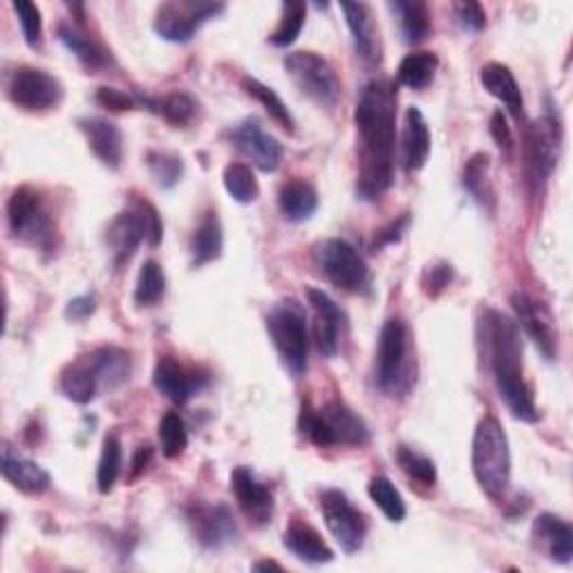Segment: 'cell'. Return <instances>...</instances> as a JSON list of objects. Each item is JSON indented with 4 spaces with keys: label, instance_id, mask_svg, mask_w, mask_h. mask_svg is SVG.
Listing matches in <instances>:
<instances>
[{
    "label": "cell",
    "instance_id": "cell-1",
    "mask_svg": "<svg viewBox=\"0 0 573 573\" xmlns=\"http://www.w3.org/2000/svg\"><path fill=\"white\" fill-rule=\"evenodd\" d=\"M354 124L359 133L357 196L374 202L395 182L397 88L388 79L370 82L357 101Z\"/></svg>",
    "mask_w": 573,
    "mask_h": 573
},
{
    "label": "cell",
    "instance_id": "cell-2",
    "mask_svg": "<svg viewBox=\"0 0 573 573\" xmlns=\"http://www.w3.org/2000/svg\"><path fill=\"white\" fill-rule=\"evenodd\" d=\"M479 342L493 374L495 390L520 422H538V406L524 378V350L518 323L498 310H484L479 321Z\"/></svg>",
    "mask_w": 573,
    "mask_h": 573
},
{
    "label": "cell",
    "instance_id": "cell-3",
    "mask_svg": "<svg viewBox=\"0 0 573 573\" xmlns=\"http://www.w3.org/2000/svg\"><path fill=\"white\" fill-rule=\"evenodd\" d=\"M471 466L484 493L500 500L511 484V446L505 426L495 416H484L475 428Z\"/></svg>",
    "mask_w": 573,
    "mask_h": 573
},
{
    "label": "cell",
    "instance_id": "cell-4",
    "mask_svg": "<svg viewBox=\"0 0 573 573\" xmlns=\"http://www.w3.org/2000/svg\"><path fill=\"white\" fill-rule=\"evenodd\" d=\"M374 381L390 399L406 397L414 386V376H410V332L401 319H388L381 327Z\"/></svg>",
    "mask_w": 573,
    "mask_h": 573
},
{
    "label": "cell",
    "instance_id": "cell-5",
    "mask_svg": "<svg viewBox=\"0 0 573 573\" xmlns=\"http://www.w3.org/2000/svg\"><path fill=\"white\" fill-rule=\"evenodd\" d=\"M300 431L308 435L316 446H365L370 441L368 424L350 406L334 399L323 408L312 410L310 406L302 408L300 414Z\"/></svg>",
    "mask_w": 573,
    "mask_h": 573
},
{
    "label": "cell",
    "instance_id": "cell-6",
    "mask_svg": "<svg viewBox=\"0 0 573 573\" xmlns=\"http://www.w3.org/2000/svg\"><path fill=\"white\" fill-rule=\"evenodd\" d=\"M266 332L272 336L274 348L283 365L294 374L302 376L308 372L310 361V334L308 314L296 298H285L276 302L266 314Z\"/></svg>",
    "mask_w": 573,
    "mask_h": 573
},
{
    "label": "cell",
    "instance_id": "cell-7",
    "mask_svg": "<svg viewBox=\"0 0 573 573\" xmlns=\"http://www.w3.org/2000/svg\"><path fill=\"white\" fill-rule=\"evenodd\" d=\"M164 238V224L158 209L146 200H135L126 211L114 217L105 232L114 266L133 258L141 242L158 247Z\"/></svg>",
    "mask_w": 573,
    "mask_h": 573
},
{
    "label": "cell",
    "instance_id": "cell-8",
    "mask_svg": "<svg viewBox=\"0 0 573 573\" xmlns=\"http://www.w3.org/2000/svg\"><path fill=\"white\" fill-rule=\"evenodd\" d=\"M314 262L325 278L348 294H363L370 287V270L363 256L346 240H323L314 247Z\"/></svg>",
    "mask_w": 573,
    "mask_h": 573
},
{
    "label": "cell",
    "instance_id": "cell-9",
    "mask_svg": "<svg viewBox=\"0 0 573 573\" xmlns=\"http://www.w3.org/2000/svg\"><path fill=\"white\" fill-rule=\"evenodd\" d=\"M283 65L294 86L304 97H310L323 108H334L338 103L340 82L327 59L316 52H291L285 57Z\"/></svg>",
    "mask_w": 573,
    "mask_h": 573
},
{
    "label": "cell",
    "instance_id": "cell-10",
    "mask_svg": "<svg viewBox=\"0 0 573 573\" xmlns=\"http://www.w3.org/2000/svg\"><path fill=\"white\" fill-rule=\"evenodd\" d=\"M8 224L14 238L36 245L38 249H52L54 226L43 209V200L32 186H18L8 202Z\"/></svg>",
    "mask_w": 573,
    "mask_h": 573
},
{
    "label": "cell",
    "instance_id": "cell-11",
    "mask_svg": "<svg viewBox=\"0 0 573 573\" xmlns=\"http://www.w3.org/2000/svg\"><path fill=\"white\" fill-rule=\"evenodd\" d=\"M562 133L553 114H545L538 122L528 124L524 137V169L533 190H540L551 177L560 158Z\"/></svg>",
    "mask_w": 573,
    "mask_h": 573
},
{
    "label": "cell",
    "instance_id": "cell-12",
    "mask_svg": "<svg viewBox=\"0 0 573 573\" xmlns=\"http://www.w3.org/2000/svg\"><path fill=\"white\" fill-rule=\"evenodd\" d=\"M8 99L25 112H48L61 105L65 97L63 84L54 74L38 67H16L5 84Z\"/></svg>",
    "mask_w": 573,
    "mask_h": 573
},
{
    "label": "cell",
    "instance_id": "cell-13",
    "mask_svg": "<svg viewBox=\"0 0 573 573\" xmlns=\"http://www.w3.org/2000/svg\"><path fill=\"white\" fill-rule=\"evenodd\" d=\"M321 513L334 540L346 553H357L363 549L368 538V520L350 502V498L338 488L321 490Z\"/></svg>",
    "mask_w": 573,
    "mask_h": 573
},
{
    "label": "cell",
    "instance_id": "cell-14",
    "mask_svg": "<svg viewBox=\"0 0 573 573\" xmlns=\"http://www.w3.org/2000/svg\"><path fill=\"white\" fill-rule=\"evenodd\" d=\"M222 12V3H198V0L164 3L160 5L152 27L169 43H188L207 21L220 16Z\"/></svg>",
    "mask_w": 573,
    "mask_h": 573
},
{
    "label": "cell",
    "instance_id": "cell-15",
    "mask_svg": "<svg viewBox=\"0 0 573 573\" xmlns=\"http://www.w3.org/2000/svg\"><path fill=\"white\" fill-rule=\"evenodd\" d=\"M511 304L520 327L536 342V348L543 352V357L547 361H553L558 357V329L549 310L543 302L526 294H513Z\"/></svg>",
    "mask_w": 573,
    "mask_h": 573
},
{
    "label": "cell",
    "instance_id": "cell-16",
    "mask_svg": "<svg viewBox=\"0 0 573 573\" xmlns=\"http://www.w3.org/2000/svg\"><path fill=\"white\" fill-rule=\"evenodd\" d=\"M232 141L262 173H274L283 160V144L266 133L256 117H247L232 130Z\"/></svg>",
    "mask_w": 573,
    "mask_h": 573
},
{
    "label": "cell",
    "instance_id": "cell-17",
    "mask_svg": "<svg viewBox=\"0 0 573 573\" xmlns=\"http://www.w3.org/2000/svg\"><path fill=\"white\" fill-rule=\"evenodd\" d=\"M188 522L194 526L196 540L204 549H222L236 543L238 524L224 505H196L188 511Z\"/></svg>",
    "mask_w": 573,
    "mask_h": 573
},
{
    "label": "cell",
    "instance_id": "cell-18",
    "mask_svg": "<svg viewBox=\"0 0 573 573\" xmlns=\"http://www.w3.org/2000/svg\"><path fill=\"white\" fill-rule=\"evenodd\" d=\"M308 298H310V304L316 312V319H314L316 346H319L323 357L334 359L338 354V348H340V329L348 321L346 312H342L340 304H336V300L329 294H325L323 289L310 287Z\"/></svg>",
    "mask_w": 573,
    "mask_h": 573
},
{
    "label": "cell",
    "instance_id": "cell-19",
    "mask_svg": "<svg viewBox=\"0 0 573 573\" xmlns=\"http://www.w3.org/2000/svg\"><path fill=\"white\" fill-rule=\"evenodd\" d=\"M152 384L169 401L184 406L207 386V376H200L196 370L182 365L173 357H162L155 365V372H152Z\"/></svg>",
    "mask_w": 573,
    "mask_h": 573
},
{
    "label": "cell",
    "instance_id": "cell-20",
    "mask_svg": "<svg viewBox=\"0 0 573 573\" xmlns=\"http://www.w3.org/2000/svg\"><path fill=\"white\" fill-rule=\"evenodd\" d=\"M232 490L242 513L258 526L270 524L274 518V495L266 488L251 469L238 466L232 473Z\"/></svg>",
    "mask_w": 573,
    "mask_h": 573
},
{
    "label": "cell",
    "instance_id": "cell-21",
    "mask_svg": "<svg viewBox=\"0 0 573 573\" xmlns=\"http://www.w3.org/2000/svg\"><path fill=\"white\" fill-rule=\"evenodd\" d=\"M79 128L86 135L95 158L103 166L117 171L124 158V137L117 124H112L101 117H84L79 120Z\"/></svg>",
    "mask_w": 573,
    "mask_h": 573
},
{
    "label": "cell",
    "instance_id": "cell-22",
    "mask_svg": "<svg viewBox=\"0 0 573 573\" xmlns=\"http://www.w3.org/2000/svg\"><path fill=\"white\" fill-rule=\"evenodd\" d=\"M403 166L408 173L422 171L431 158V128L424 112L416 105L406 110L403 124Z\"/></svg>",
    "mask_w": 573,
    "mask_h": 573
},
{
    "label": "cell",
    "instance_id": "cell-23",
    "mask_svg": "<svg viewBox=\"0 0 573 573\" xmlns=\"http://www.w3.org/2000/svg\"><path fill=\"white\" fill-rule=\"evenodd\" d=\"M533 538L558 564H569L573 558V528L558 515L543 513L533 522Z\"/></svg>",
    "mask_w": 573,
    "mask_h": 573
},
{
    "label": "cell",
    "instance_id": "cell-24",
    "mask_svg": "<svg viewBox=\"0 0 573 573\" xmlns=\"http://www.w3.org/2000/svg\"><path fill=\"white\" fill-rule=\"evenodd\" d=\"M82 359L92 370L101 393L117 390L130 376V357L120 348H99Z\"/></svg>",
    "mask_w": 573,
    "mask_h": 573
},
{
    "label": "cell",
    "instance_id": "cell-25",
    "mask_svg": "<svg viewBox=\"0 0 573 573\" xmlns=\"http://www.w3.org/2000/svg\"><path fill=\"white\" fill-rule=\"evenodd\" d=\"M0 471H3V477L14 488L27 495H41L52 484V477L43 466H38L36 462L27 460V457L14 452L10 446L3 448V466H0Z\"/></svg>",
    "mask_w": 573,
    "mask_h": 573
},
{
    "label": "cell",
    "instance_id": "cell-26",
    "mask_svg": "<svg viewBox=\"0 0 573 573\" xmlns=\"http://www.w3.org/2000/svg\"><path fill=\"white\" fill-rule=\"evenodd\" d=\"M283 545L291 556L308 564H327L334 560V551L327 547L321 533L308 522H291L285 531Z\"/></svg>",
    "mask_w": 573,
    "mask_h": 573
},
{
    "label": "cell",
    "instance_id": "cell-27",
    "mask_svg": "<svg viewBox=\"0 0 573 573\" xmlns=\"http://www.w3.org/2000/svg\"><path fill=\"white\" fill-rule=\"evenodd\" d=\"M479 79L484 90H488V95H493L498 101H502L513 117H524V99H522V90L515 82V76L511 72L509 65L498 63V61H490L479 70Z\"/></svg>",
    "mask_w": 573,
    "mask_h": 573
},
{
    "label": "cell",
    "instance_id": "cell-28",
    "mask_svg": "<svg viewBox=\"0 0 573 573\" xmlns=\"http://www.w3.org/2000/svg\"><path fill=\"white\" fill-rule=\"evenodd\" d=\"M342 14H346L348 27L354 38V50L365 63H378V27L374 25L372 12L365 3H342Z\"/></svg>",
    "mask_w": 573,
    "mask_h": 573
},
{
    "label": "cell",
    "instance_id": "cell-29",
    "mask_svg": "<svg viewBox=\"0 0 573 573\" xmlns=\"http://www.w3.org/2000/svg\"><path fill=\"white\" fill-rule=\"evenodd\" d=\"M278 207L285 220L300 224L314 217L319 211V194L316 188L304 182V179H289L283 184L281 194H278Z\"/></svg>",
    "mask_w": 573,
    "mask_h": 573
},
{
    "label": "cell",
    "instance_id": "cell-30",
    "mask_svg": "<svg viewBox=\"0 0 573 573\" xmlns=\"http://www.w3.org/2000/svg\"><path fill=\"white\" fill-rule=\"evenodd\" d=\"M57 36H59V41L65 46V50L79 59L88 70H101L110 65L108 50L101 43H97L90 34L82 32L76 25L61 23L57 27Z\"/></svg>",
    "mask_w": 573,
    "mask_h": 573
},
{
    "label": "cell",
    "instance_id": "cell-31",
    "mask_svg": "<svg viewBox=\"0 0 573 573\" xmlns=\"http://www.w3.org/2000/svg\"><path fill=\"white\" fill-rule=\"evenodd\" d=\"M388 10L397 16L401 36L408 46L422 43L431 34V10L422 0H395Z\"/></svg>",
    "mask_w": 573,
    "mask_h": 573
},
{
    "label": "cell",
    "instance_id": "cell-32",
    "mask_svg": "<svg viewBox=\"0 0 573 573\" xmlns=\"http://www.w3.org/2000/svg\"><path fill=\"white\" fill-rule=\"evenodd\" d=\"M462 184L466 194L482 207L484 211H495V188L490 179V158L486 152H475V155L466 162Z\"/></svg>",
    "mask_w": 573,
    "mask_h": 573
},
{
    "label": "cell",
    "instance_id": "cell-33",
    "mask_svg": "<svg viewBox=\"0 0 573 573\" xmlns=\"http://www.w3.org/2000/svg\"><path fill=\"white\" fill-rule=\"evenodd\" d=\"M59 388L65 399H70L72 403H79V406H86L101 395V388L97 384L92 370L86 365L82 357L61 372Z\"/></svg>",
    "mask_w": 573,
    "mask_h": 573
},
{
    "label": "cell",
    "instance_id": "cell-34",
    "mask_svg": "<svg viewBox=\"0 0 573 573\" xmlns=\"http://www.w3.org/2000/svg\"><path fill=\"white\" fill-rule=\"evenodd\" d=\"M224 247V236H222V224L217 213L209 211L198 228L194 232V238H190V260H194V266H204L222 256Z\"/></svg>",
    "mask_w": 573,
    "mask_h": 573
},
{
    "label": "cell",
    "instance_id": "cell-35",
    "mask_svg": "<svg viewBox=\"0 0 573 573\" xmlns=\"http://www.w3.org/2000/svg\"><path fill=\"white\" fill-rule=\"evenodd\" d=\"M137 101L139 105L158 112L160 117H164L173 126L190 124L198 112V103L184 92H171L166 97H137Z\"/></svg>",
    "mask_w": 573,
    "mask_h": 573
},
{
    "label": "cell",
    "instance_id": "cell-36",
    "mask_svg": "<svg viewBox=\"0 0 573 573\" xmlns=\"http://www.w3.org/2000/svg\"><path fill=\"white\" fill-rule=\"evenodd\" d=\"M439 67V59L433 52H412L399 63L397 79L410 90H424L433 84Z\"/></svg>",
    "mask_w": 573,
    "mask_h": 573
},
{
    "label": "cell",
    "instance_id": "cell-37",
    "mask_svg": "<svg viewBox=\"0 0 573 573\" xmlns=\"http://www.w3.org/2000/svg\"><path fill=\"white\" fill-rule=\"evenodd\" d=\"M242 88L249 97H253L258 103H262V108L270 112V117L281 126L285 128L287 133H294V117H291V112L289 108L285 105V101L276 95V90H272L270 86H264L260 84L258 79H253V76H245L242 79Z\"/></svg>",
    "mask_w": 573,
    "mask_h": 573
},
{
    "label": "cell",
    "instance_id": "cell-38",
    "mask_svg": "<svg viewBox=\"0 0 573 573\" xmlns=\"http://www.w3.org/2000/svg\"><path fill=\"white\" fill-rule=\"evenodd\" d=\"M222 182H224L226 194L232 196L238 204H251L260 196V186H258V179H256L251 166H247L242 162L228 164L222 173Z\"/></svg>",
    "mask_w": 573,
    "mask_h": 573
},
{
    "label": "cell",
    "instance_id": "cell-39",
    "mask_svg": "<svg viewBox=\"0 0 573 573\" xmlns=\"http://www.w3.org/2000/svg\"><path fill=\"white\" fill-rule=\"evenodd\" d=\"M368 493H370V498L372 502L381 509V513H384L390 522L399 524L406 520V502L401 498V493L397 490V486L384 477V475H378V477H372L370 484H368Z\"/></svg>",
    "mask_w": 573,
    "mask_h": 573
},
{
    "label": "cell",
    "instance_id": "cell-40",
    "mask_svg": "<svg viewBox=\"0 0 573 573\" xmlns=\"http://www.w3.org/2000/svg\"><path fill=\"white\" fill-rule=\"evenodd\" d=\"M164 291H166V276H164L162 264L155 260H146L137 276L135 302L139 304V308H150V304H155L164 298Z\"/></svg>",
    "mask_w": 573,
    "mask_h": 573
},
{
    "label": "cell",
    "instance_id": "cell-41",
    "mask_svg": "<svg viewBox=\"0 0 573 573\" xmlns=\"http://www.w3.org/2000/svg\"><path fill=\"white\" fill-rule=\"evenodd\" d=\"M122 475V441L117 435H108L101 446V457L97 464V488L99 493H112Z\"/></svg>",
    "mask_w": 573,
    "mask_h": 573
},
{
    "label": "cell",
    "instance_id": "cell-42",
    "mask_svg": "<svg viewBox=\"0 0 573 573\" xmlns=\"http://www.w3.org/2000/svg\"><path fill=\"white\" fill-rule=\"evenodd\" d=\"M304 16H308V8L302 3H283V16L278 21V27L270 36L272 46L276 48L294 46L304 27Z\"/></svg>",
    "mask_w": 573,
    "mask_h": 573
},
{
    "label": "cell",
    "instance_id": "cell-43",
    "mask_svg": "<svg viewBox=\"0 0 573 573\" xmlns=\"http://www.w3.org/2000/svg\"><path fill=\"white\" fill-rule=\"evenodd\" d=\"M397 464L401 466V471L410 479L424 484V486H435V482H437V466H435V462L431 460V457L416 452L410 446H399L397 448Z\"/></svg>",
    "mask_w": 573,
    "mask_h": 573
},
{
    "label": "cell",
    "instance_id": "cell-44",
    "mask_svg": "<svg viewBox=\"0 0 573 573\" xmlns=\"http://www.w3.org/2000/svg\"><path fill=\"white\" fill-rule=\"evenodd\" d=\"M158 437L164 457L175 460V457H179L188 446V431L184 419L177 412H166L158 426Z\"/></svg>",
    "mask_w": 573,
    "mask_h": 573
},
{
    "label": "cell",
    "instance_id": "cell-45",
    "mask_svg": "<svg viewBox=\"0 0 573 573\" xmlns=\"http://www.w3.org/2000/svg\"><path fill=\"white\" fill-rule=\"evenodd\" d=\"M146 166H148L152 179H155L158 186H162V188L177 186L182 175H184V162H182V158L173 155V152L150 150L146 155Z\"/></svg>",
    "mask_w": 573,
    "mask_h": 573
},
{
    "label": "cell",
    "instance_id": "cell-46",
    "mask_svg": "<svg viewBox=\"0 0 573 573\" xmlns=\"http://www.w3.org/2000/svg\"><path fill=\"white\" fill-rule=\"evenodd\" d=\"M12 10L18 16V23H21V29H23V36H25L27 46L36 48L38 43H41V36H43L41 10H38L36 5H32V3H25V0H14Z\"/></svg>",
    "mask_w": 573,
    "mask_h": 573
},
{
    "label": "cell",
    "instance_id": "cell-47",
    "mask_svg": "<svg viewBox=\"0 0 573 573\" xmlns=\"http://www.w3.org/2000/svg\"><path fill=\"white\" fill-rule=\"evenodd\" d=\"M454 278L452 264L448 262H435L426 266V272L422 274V291L431 298H437Z\"/></svg>",
    "mask_w": 573,
    "mask_h": 573
},
{
    "label": "cell",
    "instance_id": "cell-48",
    "mask_svg": "<svg viewBox=\"0 0 573 573\" xmlns=\"http://www.w3.org/2000/svg\"><path fill=\"white\" fill-rule=\"evenodd\" d=\"M454 18H457V23H460V27L464 32H471V34H479L486 27V12H484V8L479 3H471V0H466V3H457L454 5Z\"/></svg>",
    "mask_w": 573,
    "mask_h": 573
},
{
    "label": "cell",
    "instance_id": "cell-49",
    "mask_svg": "<svg viewBox=\"0 0 573 573\" xmlns=\"http://www.w3.org/2000/svg\"><path fill=\"white\" fill-rule=\"evenodd\" d=\"M97 103L112 110V112H124V110H135L139 105L137 97H130L117 88H99L97 95H95Z\"/></svg>",
    "mask_w": 573,
    "mask_h": 573
},
{
    "label": "cell",
    "instance_id": "cell-50",
    "mask_svg": "<svg viewBox=\"0 0 573 573\" xmlns=\"http://www.w3.org/2000/svg\"><path fill=\"white\" fill-rule=\"evenodd\" d=\"M490 135L495 139V144H498V148L505 152L507 158H511L513 152V133H511V126L505 117L502 110H495L493 117H490Z\"/></svg>",
    "mask_w": 573,
    "mask_h": 573
},
{
    "label": "cell",
    "instance_id": "cell-51",
    "mask_svg": "<svg viewBox=\"0 0 573 573\" xmlns=\"http://www.w3.org/2000/svg\"><path fill=\"white\" fill-rule=\"evenodd\" d=\"M410 224V215L403 213L399 220L390 222L386 228H381V232L374 236V249H381V247H388V245H395L403 238L406 228Z\"/></svg>",
    "mask_w": 573,
    "mask_h": 573
},
{
    "label": "cell",
    "instance_id": "cell-52",
    "mask_svg": "<svg viewBox=\"0 0 573 573\" xmlns=\"http://www.w3.org/2000/svg\"><path fill=\"white\" fill-rule=\"evenodd\" d=\"M97 310V300L95 296H79L67 302V310H65V316L70 321H86L95 314Z\"/></svg>",
    "mask_w": 573,
    "mask_h": 573
},
{
    "label": "cell",
    "instance_id": "cell-53",
    "mask_svg": "<svg viewBox=\"0 0 573 573\" xmlns=\"http://www.w3.org/2000/svg\"><path fill=\"white\" fill-rule=\"evenodd\" d=\"M150 457H152V448L150 446H139V450L135 452V457H133V475L137 477L139 473H144L146 471V466L150 464Z\"/></svg>",
    "mask_w": 573,
    "mask_h": 573
},
{
    "label": "cell",
    "instance_id": "cell-54",
    "mask_svg": "<svg viewBox=\"0 0 573 573\" xmlns=\"http://www.w3.org/2000/svg\"><path fill=\"white\" fill-rule=\"evenodd\" d=\"M253 569H256V571H270V569H272V571H283V566H281L278 562H274V560H262V562H256V564H253Z\"/></svg>",
    "mask_w": 573,
    "mask_h": 573
}]
</instances>
